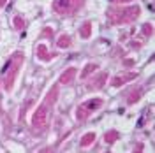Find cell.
<instances>
[{"label":"cell","instance_id":"1","mask_svg":"<svg viewBox=\"0 0 155 153\" xmlns=\"http://www.w3.org/2000/svg\"><path fill=\"white\" fill-rule=\"evenodd\" d=\"M81 5V0H57L55 2V9L60 11L62 14H71Z\"/></svg>","mask_w":155,"mask_h":153}]
</instances>
